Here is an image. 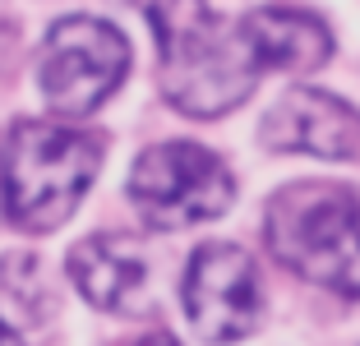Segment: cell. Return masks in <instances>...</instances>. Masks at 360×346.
I'll return each mask as SVG.
<instances>
[{
    "label": "cell",
    "instance_id": "3957f363",
    "mask_svg": "<svg viewBox=\"0 0 360 346\" xmlns=\"http://www.w3.org/2000/svg\"><path fill=\"white\" fill-rule=\"evenodd\" d=\"M268 250L305 282L338 295H360V189L286 185L264 212Z\"/></svg>",
    "mask_w": 360,
    "mask_h": 346
},
{
    "label": "cell",
    "instance_id": "52a82bcc",
    "mask_svg": "<svg viewBox=\"0 0 360 346\" xmlns=\"http://www.w3.org/2000/svg\"><path fill=\"white\" fill-rule=\"evenodd\" d=\"M259 139L273 153H309L328 162L360 158V111L319 88H291L264 115Z\"/></svg>",
    "mask_w": 360,
    "mask_h": 346
},
{
    "label": "cell",
    "instance_id": "7a4b0ae2",
    "mask_svg": "<svg viewBox=\"0 0 360 346\" xmlns=\"http://www.w3.org/2000/svg\"><path fill=\"white\" fill-rule=\"evenodd\" d=\"M102 167V139L56 120H19L0 139V199L19 231H56Z\"/></svg>",
    "mask_w": 360,
    "mask_h": 346
},
{
    "label": "cell",
    "instance_id": "9c48e42d",
    "mask_svg": "<svg viewBox=\"0 0 360 346\" xmlns=\"http://www.w3.org/2000/svg\"><path fill=\"white\" fill-rule=\"evenodd\" d=\"M240 42L250 46L259 70L309 74L333 56V32L323 19L291 5H264L240 19Z\"/></svg>",
    "mask_w": 360,
    "mask_h": 346
},
{
    "label": "cell",
    "instance_id": "ba28073f",
    "mask_svg": "<svg viewBox=\"0 0 360 346\" xmlns=\"http://www.w3.org/2000/svg\"><path fill=\"white\" fill-rule=\"evenodd\" d=\"M70 277L79 295L111 314H143L148 309V254L139 236L102 231L70 250Z\"/></svg>",
    "mask_w": 360,
    "mask_h": 346
},
{
    "label": "cell",
    "instance_id": "6da1fadb",
    "mask_svg": "<svg viewBox=\"0 0 360 346\" xmlns=\"http://www.w3.org/2000/svg\"><path fill=\"white\" fill-rule=\"evenodd\" d=\"M158 32L162 51V93L176 111L194 120H212L240 106L255 93V56L240 32L226 37L217 14L203 0H125Z\"/></svg>",
    "mask_w": 360,
    "mask_h": 346
},
{
    "label": "cell",
    "instance_id": "277c9868",
    "mask_svg": "<svg viewBox=\"0 0 360 346\" xmlns=\"http://www.w3.org/2000/svg\"><path fill=\"white\" fill-rule=\"evenodd\" d=\"M129 199L158 231H180L222 217L236 199V180L217 153L199 143H158L129 171Z\"/></svg>",
    "mask_w": 360,
    "mask_h": 346
},
{
    "label": "cell",
    "instance_id": "8fae6325",
    "mask_svg": "<svg viewBox=\"0 0 360 346\" xmlns=\"http://www.w3.org/2000/svg\"><path fill=\"white\" fill-rule=\"evenodd\" d=\"M0 346H23L19 337H14V323H5V319H0Z\"/></svg>",
    "mask_w": 360,
    "mask_h": 346
},
{
    "label": "cell",
    "instance_id": "30bf717a",
    "mask_svg": "<svg viewBox=\"0 0 360 346\" xmlns=\"http://www.w3.org/2000/svg\"><path fill=\"white\" fill-rule=\"evenodd\" d=\"M51 309V291L42 286L37 259H5L0 263V319L5 323H42Z\"/></svg>",
    "mask_w": 360,
    "mask_h": 346
},
{
    "label": "cell",
    "instance_id": "7c38bea8",
    "mask_svg": "<svg viewBox=\"0 0 360 346\" xmlns=\"http://www.w3.org/2000/svg\"><path fill=\"white\" fill-rule=\"evenodd\" d=\"M139 346H176V342H171L167 333H153V337H143V342H139Z\"/></svg>",
    "mask_w": 360,
    "mask_h": 346
},
{
    "label": "cell",
    "instance_id": "5b68a950",
    "mask_svg": "<svg viewBox=\"0 0 360 346\" xmlns=\"http://www.w3.org/2000/svg\"><path fill=\"white\" fill-rule=\"evenodd\" d=\"M129 70V46L111 23L93 14L60 19L37 56V84L51 111L60 115H93L120 88Z\"/></svg>",
    "mask_w": 360,
    "mask_h": 346
},
{
    "label": "cell",
    "instance_id": "8992f818",
    "mask_svg": "<svg viewBox=\"0 0 360 346\" xmlns=\"http://www.w3.org/2000/svg\"><path fill=\"white\" fill-rule=\"evenodd\" d=\"M180 305H185L194 337H203V342L231 346L240 337H250L259 323V309H264L255 259L240 245H222V241L194 250L185 282H180Z\"/></svg>",
    "mask_w": 360,
    "mask_h": 346
}]
</instances>
